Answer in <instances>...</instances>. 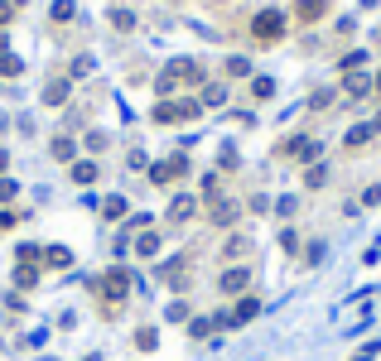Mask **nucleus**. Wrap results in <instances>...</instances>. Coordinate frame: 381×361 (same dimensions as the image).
I'll return each mask as SVG.
<instances>
[{"label":"nucleus","instance_id":"26","mask_svg":"<svg viewBox=\"0 0 381 361\" xmlns=\"http://www.w3.org/2000/svg\"><path fill=\"white\" fill-rule=\"evenodd\" d=\"M135 347H140V352H155V347H160V333H155V328H140V333H135Z\"/></svg>","mask_w":381,"mask_h":361},{"label":"nucleus","instance_id":"22","mask_svg":"<svg viewBox=\"0 0 381 361\" xmlns=\"http://www.w3.org/2000/svg\"><path fill=\"white\" fill-rule=\"evenodd\" d=\"M222 101H227V87L222 82H208L203 87V106H222Z\"/></svg>","mask_w":381,"mask_h":361},{"label":"nucleus","instance_id":"10","mask_svg":"<svg viewBox=\"0 0 381 361\" xmlns=\"http://www.w3.org/2000/svg\"><path fill=\"white\" fill-rule=\"evenodd\" d=\"M328 10H333V0H294V19L299 24H319V19H328Z\"/></svg>","mask_w":381,"mask_h":361},{"label":"nucleus","instance_id":"25","mask_svg":"<svg viewBox=\"0 0 381 361\" xmlns=\"http://www.w3.org/2000/svg\"><path fill=\"white\" fill-rule=\"evenodd\" d=\"M323 256H328V241H309L304 246V265H319Z\"/></svg>","mask_w":381,"mask_h":361},{"label":"nucleus","instance_id":"21","mask_svg":"<svg viewBox=\"0 0 381 361\" xmlns=\"http://www.w3.org/2000/svg\"><path fill=\"white\" fill-rule=\"evenodd\" d=\"M92 179H96L92 159H73V183H92Z\"/></svg>","mask_w":381,"mask_h":361},{"label":"nucleus","instance_id":"5","mask_svg":"<svg viewBox=\"0 0 381 361\" xmlns=\"http://www.w3.org/2000/svg\"><path fill=\"white\" fill-rule=\"evenodd\" d=\"M96 289H101V299H106V303H121V299L130 294V274H126V270H106L101 279H96Z\"/></svg>","mask_w":381,"mask_h":361},{"label":"nucleus","instance_id":"14","mask_svg":"<svg viewBox=\"0 0 381 361\" xmlns=\"http://www.w3.org/2000/svg\"><path fill=\"white\" fill-rule=\"evenodd\" d=\"M44 265H53V270H68V265H73V251H68V246H49V251H44Z\"/></svg>","mask_w":381,"mask_h":361},{"label":"nucleus","instance_id":"13","mask_svg":"<svg viewBox=\"0 0 381 361\" xmlns=\"http://www.w3.org/2000/svg\"><path fill=\"white\" fill-rule=\"evenodd\" d=\"M193 212H198V197H193V193H179V197L169 202V222H189Z\"/></svg>","mask_w":381,"mask_h":361},{"label":"nucleus","instance_id":"18","mask_svg":"<svg viewBox=\"0 0 381 361\" xmlns=\"http://www.w3.org/2000/svg\"><path fill=\"white\" fill-rule=\"evenodd\" d=\"M135 251H140L145 261H150V256H160V236H155V231H140V236H135Z\"/></svg>","mask_w":381,"mask_h":361},{"label":"nucleus","instance_id":"32","mask_svg":"<svg viewBox=\"0 0 381 361\" xmlns=\"http://www.w3.org/2000/svg\"><path fill=\"white\" fill-rule=\"evenodd\" d=\"M73 15H78V5H73V0H53V19H58V24H63V19H73Z\"/></svg>","mask_w":381,"mask_h":361},{"label":"nucleus","instance_id":"16","mask_svg":"<svg viewBox=\"0 0 381 361\" xmlns=\"http://www.w3.org/2000/svg\"><path fill=\"white\" fill-rule=\"evenodd\" d=\"M323 183H328V164L319 159V164H309V169H304V188H323Z\"/></svg>","mask_w":381,"mask_h":361},{"label":"nucleus","instance_id":"6","mask_svg":"<svg viewBox=\"0 0 381 361\" xmlns=\"http://www.w3.org/2000/svg\"><path fill=\"white\" fill-rule=\"evenodd\" d=\"M189 155H174L164 164H150V183H174V179H189Z\"/></svg>","mask_w":381,"mask_h":361},{"label":"nucleus","instance_id":"20","mask_svg":"<svg viewBox=\"0 0 381 361\" xmlns=\"http://www.w3.org/2000/svg\"><path fill=\"white\" fill-rule=\"evenodd\" d=\"M44 101H49V106H63V101H68V78L49 82V91H44Z\"/></svg>","mask_w":381,"mask_h":361},{"label":"nucleus","instance_id":"39","mask_svg":"<svg viewBox=\"0 0 381 361\" xmlns=\"http://www.w3.org/2000/svg\"><path fill=\"white\" fill-rule=\"evenodd\" d=\"M10 15H15V5H5V0H0V24H10Z\"/></svg>","mask_w":381,"mask_h":361},{"label":"nucleus","instance_id":"38","mask_svg":"<svg viewBox=\"0 0 381 361\" xmlns=\"http://www.w3.org/2000/svg\"><path fill=\"white\" fill-rule=\"evenodd\" d=\"M15 222H19V217H15V212H5V207H0V231H10V227H15Z\"/></svg>","mask_w":381,"mask_h":361},{"label":"nucleus","instance_id":"30","mask_svg":"<svg viewBox=\"0 0 381 361\" xmlns=\"http://www.w3.org/2000/svg\"><path fill=\"white\" fill-rule=\"evenodd\" d=\"M73 155H78V145H73L68 135H58V140H53V159H73Z\"/></svg>","mask_w":381,"mask_h":361},{"label":"nucleus","instance_id":"11","mask_svg":"<svg viewBox=\"0 0 381 361\" xmlns=\"http://www.w3.org/2000/svg\"><path fill=\"white\" fill-rule=\"evenodd\" d=\"M372 140H377V130H372V121H357V125H353V130L343 135V150H348V155H362V150H367Z\"/></svg>","mask_w":381,"mask_h":361},{"label":"nucleus","instance_id":"43","mask_svg":"<svg viewBox=\"0 0 381 361\" xmlns=\"http://www.w3.org/2000/svg\"><path fill=\"white\" fill-rule=\"evenodd\" d=\"M362 5H367V10H372V5H381V0H362Z\"/></svg>","mask_w":381,"mask_h":361},{"label":"nucleus","instance_id":"12","mask_svg":"<svg viewBox=\"0 0 381 361\" xmlns=\"http://www.w3.org/2000/svg\"><path fill=\"white\" fill-rule=\"evenodd\" d=\"M372 63V49H348L343 58H338V73H362Z\"/></svg>","mask_w":381,"mask_h":361},{"label":"nucleus","instance_id":"28","mask_svg":"<svg viewBox=\"0 0 381 361\" xmlns=\"http://www.w3.org/2000/svg\"><path fill=\"white\" fill-rule=\"evenodd\" d=\"M294 212H299V197H294V193L276 197V217H294Z\"/></svg>","mask_w":381,"mask_h":361},{"label":"nucleus","instance_id":"9","mask_svg":"<svg viewBox=\"0 0 381 361\" xmlns=\"http://www.w3.org/2000/svg\"><path fill=\"white\" fill-rule=\"evenodd\" d=\"M338 91H343L348 101H367V96H372V73H367V68H362V73H343Z\"/></svg>","mask_w":381,"mask_h":361},{"label":"nucleus","instance_id":"29","mask_svg":"<svg viewBox=\"0 0 381 361\" xmlns=\"http://www.w3.org/2000/svg\"><path fill=\"white\" fill-rule=\"evenodd\" d=\"M357 207H381V183H367V188H362Z\"/></svg>","mask_w":381,"mask_h":361},{"label":"nucleus","instance_id":"27","mask_svg":"<svg viewBox=\"0 0 381 361\" xmlns=\"http://www.w3.org/2000/svg\"><path fill=\"white\" fill-rule=\"evenodd\" d=\"M19 73H24V63L15 53H0V78H19Z\"/></svg>","mask_w":381,"mask_h":361},{"label":"nucleus","instance_id":"19","mask_svg":"<svg viewBox=\"0 0 381 361\" xmlns=\"http://www.w3.org/2000/svg\"><path fill=\"white\" fill-rule=\"evenodd\" d=\"M333 101H338V91H333V87H319L314 96H309V111H328Z\"/></svg>","mask_w":381,"mask_h":361},{"label":"nucleus","instance_id":"8","mask_svg":"<svg viewBox=\"0 0 381 361\" xmlns=\"http://www.w3.org/2000/svg\"><path fill=\"white\" fill-rule=\"evenodd\" d=\"M237 217H242L237 197H222V193H217V197H208V222H212V227H232Z\"/></svg>","mask_w":381,"mask_h":361},{"label":"nucleus","instance_id":"1","mask_svg":"<svg viewBox=\"0 0 381 361\" xmlns=\"http://www.w3.org/2000/svg\"><path fill=\"white\" fill-rule=\"evenodd\" d=\"M179 82H193V87H203V63H198V58H174V63L160 73V82H155V87H160V96H169Z\"/></svg>","mask_w":381,"mask_h":361},{"label":"nucleus","instance_id":"37","mask_svg":"<svg viewBox=\"0 0 381 361\" xmlns=\"http://www.w3.org/2000/svg\"><path fill=\"white\" fill-rule=\"evenodd\" d=\"M15 193H19V188H15V183H10V179H0V202H10V197H15Z\"/></svg>","mask_w":381,"mask_h":361},{"label":"nucleus","instance_id":"31","mask_svg":"<svg viewBox=\"0 0 381 361\" xmlns=\"http://www.w3.org/2000/svg\"><path fill=\"white\" fill-rule=\"evenodd\" d=\"M101 217H111V222L126 217V197H106V202H101Z\"/></svg>","mask_w":381,"mask_h":361},{"label":"nucleus","instance_id":"34","mask_svg":"<svg viewBox=\"0 0 381 361\" xmlns=\"http://www.w3.org/2000/svg\"><path fill=\"white\" fill-rule=\"evenodd\" d=\"M377 357H381V342H367V347L353 352V361H377Z\"/></svg>","mask_w":381,"mask_h":361},{"label":"nucleus","instance_id":"40","mask_svg":"<svg viewBox=\"0 0 381 361\" xmlns=\"http://www.w3.org/2000/svg\"><path fill=\"white\" fill-rule=\"evenodd\" d=\"M372 96H377V101H381V68H377V73H372Z\"/></svg>","mask_w":381,"mask_h":361},{"label":"nucleus","instance_id":"42","mask_svg":"<svg viewBox=\"0 0 381 361\" xmlns=\"http://www.w3.org/2000/svg\"><path fill=\"white\" fill-rule=\"evenodd\" d=\"M5 164H10V155H5V150H0V174H5Z\"/></svg>","mask_w":381,"mask_h":361},{"label":"nucleus","instance_id":"41","mask_svg":"<svg viewBox=\"0 0 381 361\" xmlns=\"http://www.w3.org/2000/svg\"><path fill=\"white\" fill-rule=\"evenodd\" d=\"M372 130H377V135H381V106H377V111H372Z\"/></svg>","mask_w":381,"mask_h":361},{"label":"nucleus","instance_id":"23","mask_svg":"<svg viewBox=\"0 0 381 361\" xmlns=\"http://www.w3.org/2000/svg\"><path fill=\"white\" fill-rule=\"evenodd\" d=\"M15 284H19V289H34V284H39V265H19V270H15Z\"/></svg>","mask_w":381,"mask_h":361},{"label":"nucleus","instance_id":"36","mask_svg":"<svg viewBox=\"0 0 381 361\" xmlns=\"http://www.w3.org/2000/svg\"><path fill=\"white\" fill-rule=\"evenodd\" d=\"M237 256H246V236H232L227 241V261H237Z\"/></svg>","mask_w":381,"mask_h":361},{"label":"nucleus","instance_id":"2","mask_svg":"<svg viewBox=\"0 0 381 361\" xmlns=\"http://www.w3.org/2000/svg\"><path fill=\"white\" fill-rule=\"evenodd\" d=\"M285 29H289V15L285 10H256V19H251V39L256 44H280L285 39Z\"/></svg>","mask_w":381,"mask_h":361},{"label":"nucleus","instance_id":"15","mask_svg":"<svg viewBox=\"0 0 381 361\" xmlns=\"http://www.w3.org/2000/svg\"><path fill=\"white\" fill-rule=\"evenodd\" d=\"M251 96H256V101H271V96H276V78H266V73L251 78Z\"/></svg>","mask_w":381,"mask_h":361},{"label":"nucleus","instance_id":"7","mask_svg":"<svg viewBox=\"0 0 381 361\" xmlns=\"http://www.w3.org/2000/svg\"><path fill=\"white\" fill-rule=\"evenodd\" d=\"M217 289L232 294V299H242V294L251 289V270H246V265H227V270L217 274Z\"/></svg>","mask_w":381,"mask_h":361},{"label":"nucleus","instance_id":"24","mask_svg":"<svg viewBox=\"0 0 381 361\" xmlns=\"http://www.w3.org/2000/svg\"><path fill=\"white\" fill-rule=\"evenodd\" d=\"M280 251H285V256H299V251H304V246H299V231H294V227H285V231H280Z\"/></svg>","mask_w":381,"mask_h":361},{"label":"nucleus","instance_id":"3","mask_svg":"<svg viewBox=\"0 0 381 361\" xmlns=\"http://www.w3.org/2000/svg\"><path fill=\"white\" fill-rule=\"evenodd\" d=\"M280 155L309 169V164H319V159H323V140H314V135H289L285 145H280Z\"/></svg>","mask_w":381,"mask_h":361},{"label":"nucleus","instance_id":"4","mask_svg":"<svg viewBox=\"0 0 381 361\" xmlns=\"http://www.w3.org/2000/svg\"><path fill=\"white\" fill-rule=\"evenodd\" d=\"M203 111V101H155V121L160 125H174V121H193Z\"/></svg>","mask_w":381,"mask_h":361},{"label":"nucleus","instance_id":"35","mask_svg":"<svg viewBox=\"0 0 381 361\" xmlns=\"http://www.w3.org/2000/svg\"><path fill=\"white\" fill-rule=\"evenodd\" d=\"M212 328H217V323H212V318H193V323H189V333H193V337H208V333H212Z\"/></svg>","mask_w":381,"mask_h":361},{"label":"nucleus","instance_id":"33","mask_svg":"<svg viewBox=\"0 0 381 361\" xmlns=\"http://www.w3.org/2000/svg\"><path fill=\"white\" fill-rule=\"evenodd\" d=\"M111 24H116V29H135V15H130V10H111Z\"/></svg>","mask_w":381,"mask_h":361},{"label":"nucleus","instance_id":"17","mask_svg":"<svg viewBox=\"0 0 381 361\" xmlns=\"http://www.w3.org/2000/svg\"><path fill=\"white\" fill-rule=\"evenodd\" d=\"M227 78H256V73H251V58L232 53V58H227Z\"/></svg>","mask_w":381,"mask_h":361}]
</instances>
